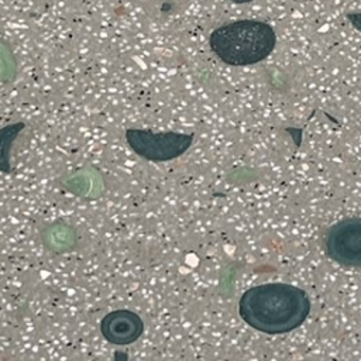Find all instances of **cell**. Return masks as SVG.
<instances>
[{
  "label": "cell",
  "instance_id": "3957f363",
  "mask_svg": "<svg viewBox=\"0 0 361 361\" xmlns=\"http://www.w3.org/2000/svg\"><path fill=\"white\" fill-rule=\"evenodd\" d=\"M130 148L142 159L166 162L183 155L193 142V134L176 131H152L127 128L124 133Z\"/></svg>",
  "mask_w": 361,
  "mask_h": 361
},
{
  "label": "cell",
  "instance_id": "7a4b0ae2",
  "mask_svg": "<svg viewBox=\"0 0 361 361\" xmlns=\"http://www.w3.org/2000/svg\"><path fill=\"white\" fill-rule=\"evenodd\" d=\"M214 55L227 65L247 66L265 59L275 48L274 28L257 20H240L216 28L209 38Z\"/></svg>",
  "mask_w": 361,
  "mask_h": 361
},
{
  "label": "cell",
  "instance_id": "8992f818",
  "mask_svg": "<svg viewBox=\"0 0 361 361\" xmlns=\"http://www.w3.org/2000/svg\"><path fill=\"white\" fill-rule=\"evenodd\" d=\"M348 21H350V24H351L355 30L361 31V11L350 13V14H348Z\"/></svg>",
  "mask_w": 361,
  "mask_h": 361
},
{
  "label": "cell",
  "instance_id": "5b68a950",
  "mask_svg": "<svg viewBox=\"0 0 361 361\" xmlns=\"http://www.w3.org/2000/svg\"><path fill=\"white\" fill-rule=\"evenodd\" d=\"M100 333L103 338L114 345H127L141 337L144 322L135 312L127 309L113 310L100 320Z\"/></svg>",
  "mask_w": 361,
  "mask_h": 361
},
{
  "label": "cell",
  "instance_id": "6da1fadb",
  "mask_svg": "<svg viewBox=\"0 0 361 361\" xmlns=\"http://www.w3.org/2000/svg\"><path fill=\"white\" fill-rule=\"evenodd\" d=\"M310 313L307 293L290 283L271 282L248 288L238 300V314L254 330L283 334L298 329Z\"/></svg>",
  "mask_w": 361,
  "mask_h": 361
},
{
  "label": "cell",
  "instance_id": "277c9868",
  "mask_svg": "<svg viewBox=\"0 0 361 361\" xmlns=\"http://www.w3.org/2000/svg\"><path fill=\"white\" fill-rule=\"evenodd\" d=\"M326 255L344 267H361V217L343 219L323 237Z\"/></svg>",
  "mask_w": 361,
  "mask_h": 361
},
{
  "label": "cell",
  "instance_id": "52a82bcc",
  "mask_svg": "<svg viewBox=\"0 0 361 361\" xmlns=\"http://www.w3.org/2000/svg\"><path fill=\"white\" fill-rule=\"evenodd\" d=\"M230 1H234V3H248V1H252V0H230Z\"/></svg>",
  "mask_w": 361,
  "mask_h": 361
}]
</instances>
